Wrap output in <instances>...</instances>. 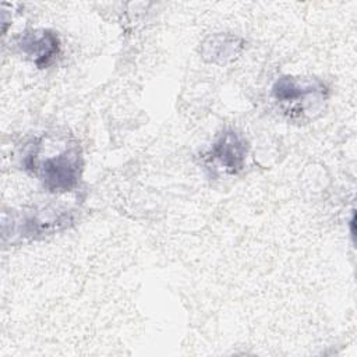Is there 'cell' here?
I'll return each instance as SVG.
<instances>
[{
	"label": "cell",
	"mask_w": 357,
	"mask_h": 357,
	"mask_svg": "<svg viewBox=\"0 0 357 357\" xmlns=\"http://www.w3.org/2000/svg\"><path fill=\"white\" fill-rule=\"evenodd\" d=\"M43 184L52 191H68L79 178L81 156L75 146H70L57 155L46 158L36 167Z\"/></svg>",
	"instance_id": "obj_1"
},
{
	"label": "cell",
	"mask_w": 357,
	"mask_h": 357,
	"mask_svg": "<svg viewBox=\"0 0 357 357\" xmlns=\"http://www.w3.org/2000/svg\"><path fill=\"white\" fill-rule=\"evenodd\" d=\"M325 86L319 81H300L291 77H282L279 78L273 88L272 95L273 98L287 106L290 105L289 110H294L301 102H307L310 98H317L322 95Z\"/></svg>",
	"instance_id": "obj_2"
},
{
	"label": "cell",
	"mask_w": 357,
	"mask_h": 357,
	"mask_svg": "<svg viewBox=\"0 0 357 357\" xmlns=\"http://www.w3.org/2000/svg\"><path fill=\"white\" fill-rule=\"evenodd\" d=\"M247 153V144L244 138L234 131L222 134L211 149V159L218 162L219 166L231 174L243 169Z\"/></svg>",
	"instance_id": "obj_3"
},
{
	"label": "cell",
	"mask_w": 357,
	"mask_h": 357,
	"mask_svg": "<svg viewBox=\"0 0 357 357\" xmlns=\"http://www.w3.org/2000/svg\"><path fill=\"white\" fill-rule=\"evenodd\" d=\"M18 46L25 54H28L33 60L38 67L42 68L46 67L59 53L60 42L56 33L42 29L25 32L21 36Z\"/></svg>",
	"instance_id": "obj_4"
}]
</instances>
